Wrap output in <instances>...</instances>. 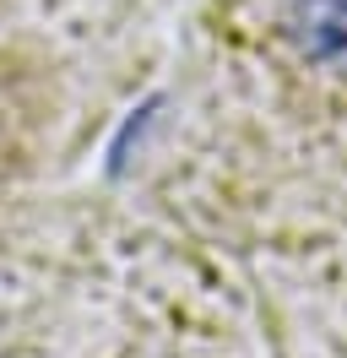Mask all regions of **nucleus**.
Wrapping results in <instances>:
<instances>
[{
	"label": "nucleus",
	"mask_w": 347,
	"mask_h": 358,
	"mask_svg": "<svg viewBox=\"0 0 347 358\" xmlns=\"http://www.w3.org/2000/svg\"><path fill=\"white\" fill-rule=\"evenodd\" d=\"M277 27L304 60L347 71V0H277Z\"/></svg>",
	"instance_id": "obj_1"
}]
</instances>
